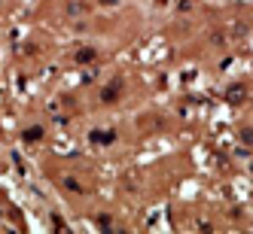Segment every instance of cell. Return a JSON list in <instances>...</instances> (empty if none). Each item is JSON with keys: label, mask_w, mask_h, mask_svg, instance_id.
<instances>
[{"label": "cell", "mask_w": 253, "mask_h": 234, "mask_svg": "<svg viewBox=\"0 0 253 234\" xmlns=\"http://www.w3.org/2000/svg\"><path fill=\"white\" fill-rule=\"evenodd\" d=\"M119 95H122V82H110V85L104 88V95H101V98H104L107 103H110V100H116Z\"/></svg>", "instance_id": "6da1fadb"}, {"label": "cell", "mask_w": 253, "mask_h": 234, "mask_svg": "<svg viewBox=\"0 0 253 234\" xmlns=\"http://www.w3.org/2000/svg\"><path fill=\"white\" fill-rule=\"evenodd\" d=\"M116 140V131H95L92 134V143H101V146H107V143Z\"/></svg>", "instance_id": "7a4b0ae2"}, {"label": "cell", "mask_w": 253, "mask_h": 234, "mask_svg": "<svg viewBox=\"0 0 253 234\" xmlns=\"http://www.w3.org/2000/svg\"><path fill=\"white\" fill-rule=\"evenodd\" d=\"M95 58H98L95 49H80V52H77V61H80V64H88V61H95Z\"/></svg>", "instance_id": "3957f363"}, {"label": "cell", "mask_w": 253, "mask_h": 234, "mask_svg": "<svg viewBox=\"0 0 253 234\" xmlns=\"http://www.w3.org/2000/svg\"><path fill=\"white\" fill-rule=\"evenodd\" d=\"M25 140H28V143L43 140V128H28V131H25Z\"/></svg>", "instance_id": "277c9868"}, {"label": "cell", "mask_w": 253, "mask_h": 234, "mask_svg": "<svg viewBox=\"0 0 253 234\" xmlns=\"http://www.w3.org/2000/svg\"><path fill=\"white\" fill-rule=\"evenodd\" d=\"M64 12H67V15H83V12H85V6H83V3H67V6H64Z\"/></svg>", "instance_id": "5b68a950"}, {"label": "cell", "mask_w": 253, "mask_h": 234, "mask_svg": "<svg viewBox=\"0 0 253 234\" xmlns=\"http://www.w3.org/2000/svg\"><path fill=\"white\" fill-rule=\"evenodd\" d=\"M229 100L235 103V100H244V88H232L229 92Z\"/></svg>", "instance_id": "8992f818"}, {"label": "cell", "mask_w": 253, "mask_h": 234, "mask_svg": "<svg viewBox=\"0 0 253 234\" xmlns=\"http://www.w3.org/2000/svg\"><path fill=\"white\" fill-rule=\"evenodd\" d=\"M64 186H67L70 192H80V186H77V179H64Z\"/></svg>", "instance_id": "52a82bcc"}]
</instances>
